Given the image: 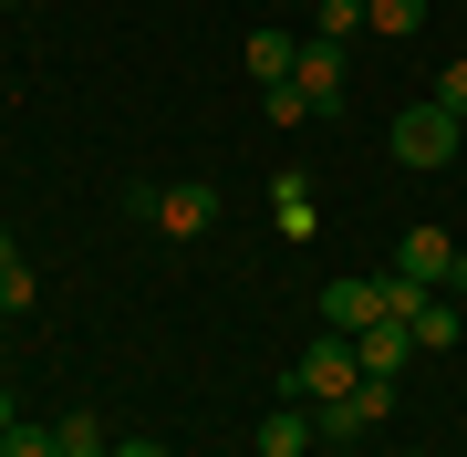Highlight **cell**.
Masks as SVG:
<instances>
[{
    "instance_id": "cell-1",
    "label": "cell",
    "mask_w": 467,
    "mask_h": 457,
    "mask_svg": "<svg viewBox=\"0 0 467 457\" xmlns=\"http://www.w3.org/2000/svg\"><path fill=\"white\" fill-rule=\"evenodd\" d=\"M384 146H395L405 167H447V156L467 146V125H457V115H436V104H405V115L384 125Z\"/></svg>"
},
{
    "instance_id": "cell-2",
    "label": "cell",
    "mask_w": 467,
    "mask_h": 457,
    "mask_svg": "<svg viewBox=\"0 0 467 457\" xmlns=\"http://www.w3.org/2000/svg\"><path fill=\"white\" fill-rule=\"evenodd\" d=\"M353 385H364V364H353V343H343V333H312V343H301V364H291V385H281V395H322V406H333V395H353Z\"/></svg>"
},
{
    "instance_id": "cell-3",
    "label": "cell",
    "mask_w": 467,
    "mask_h": 457,
    "mask_svg": "<svg viewBox=\"0 0 467 457\" xmlns=\"http://www.w3.org/2000/svg\"><path fill=\"white\" fill-rule=\"evenodd\" d=\"M395 271L426 281V291H467V250H457L447 229H405V239H395Z\"/></svg>"
},
{
    "instance_id": "cell-4",
    "label": "cell",
    "mask_w": 467,
    "mask_h": 457,
    "mask_svg": "<svg viewBox=\"0 0 467 457\" xmlns=\"http://www.w3.org/2000/svg\"><path fill=\"white\" fill-rule=\"evenodd\" d=\"M146 229H167V239H208V229H218V187H198V177L156 187V219H146Z\"/></svg>"
},
{
    "instance_id": "cell-5",
    "label": "cell",
    "mask_w": 467,
    "mask_h": 457,
    "mask_svg": "<svg viewBox=\"0 0 467 457\" xmlns=\"http://www.w3.org/2000/svg\"><path fill=\"white\" fill-rule=\"evenodd\" d=\"M291 94H301V115H343V42H301Z\"/></svg>"
},
{
    "instance_id": "cell-6",
    "label": "cell",
    "mask_w": 467,
    "mask_h": 457,
    "mask_svg": "<svg viewBox=\"0 0 467 457\" xmlns=\"http://www.w3.org/2000/svg\"><path fill=\"white\" fill-rule=\"evenodd\" d=\"M374 322H384V291L374 281H333V291H322V333H374Z\"/></svg>"
},
{
    "instance_id": "cell-7",
    "label": "cell",
    "mask_w": 467,
    "mask_h": 457,
    "mask_svg": "<svg viewBox=\"0 0 467 457\" xmlns=\"http://www.w3.org/2000/svg\"><path fill=\"white\" fill-rule=\"evenodd\" d=\"M384 406H395V385H374V374H364V385H353V395H333V406H322L312 426H322V437H364Z\"/></svg>"
},
{
    "instance_id": "cell-8",
    "label": "cell",
    "mask_w": 467,
    "mask_h": 457,
    "mask_svg": "<svg viewBox=\"0 0 467 457\" xmlns=\"http://www.w3.org/2000/svg\"><path fill=\"white\" fill-rule=\"evenodd\" d=\"M239 73H250L260 94L291 84V73H301V42H291V32H250V42H239Z\"/></svg>"
},
{
    "instance_id": "cell-9",
    "label": "cell",
    "mask_w": 467,
    "mask_h": 457,
    "mask_svg": "<svg viewBox=\"0 0 467 457\" xmlns=\"http://www.w3.org/2000/svg\"><path fill=\"white\" fill-rule=\"evenodd\" d=\"M405 354H416V333H405V322H374V333H353V364H364L374 385H395Z\"/></svg>"
},
{
    "instance_id": "cell-10",
    "label": "cell",
    "mask_w": 467,
    "mask_h": 457,
    "mask_svg": "<svg viewBox=\"0 0 467 457\" xmlns=\"http://www.w3.org/2000/svg\"><path fill=\"white\" fill-rule=\"evenodd\" d=\"M312 437H322V426H312V406H270V416H260V457H301Z\"/></svg>"
},
{
    "instance_id": "cell-11",
    "label": "cell",
    "mask_w": 467,
    "mask_h": 457,
    "mask_svg": "<svg viewBox=\"0 0 467 457\" xmlns=\"http://www.w3.org/2000/svg\"><path fill=\"white\" fill-rule=\"evenodd\" d=\"M270 219H281V239H312L322 208H312V187H301V177H270Z\"/></svg>"
},
{
    "instance_id": "cell-12",
    "label": "cell",
    "mask_w": 467,
    "mask_h": 457,
    "mask_svg": "<svg viewBox=\"0 0 467 457\" xmlns=\"http://www.w3.org/2000/svg\"><path fill=\"white\" fill-rule=\"evenodd\" d=\"M52 447L63 457H115V437H104L94 416H52Z\"/></svg>"
},
{
    "instance_id": "cell-13",
    "label": "cell",
    "mask_w": 467,
    "mask_h": 457,
    "mask_svg": "<svg viewBox=\"0 0 467 457\" xmlns=\"http://www.w3.org/2000/svg\"><path fill=\"white\" fill-rule=\"evenodd\" d=\"M426 21V0H364V32H384V42H405Z\"/></svg>"
},
{
    "instance_id": "cell-14",
    "label": "cell",
    "mask_w": 467,
    "mask_h": 457,
    "mask_svg": "<svg viewBox=\"0 0 467 457\" xmlns=\"http://www.w3.org/2000/svg\"><path fill=\"white\" fill-rule=\"evenodd\" d=\"M374 291H384V322H416V312L436 302V291H426V281H405V271H384Z\"/></svg>"
},
{
    "instance_id": "cell-15",
    "label": "cell",
    "mask_w": 467,
    "mask_h": 457,
    "mask_svg": "<svg viewBox=\"0 0 467 457\" xmlns=\"http://www.w3.org/2000/svg\"><path fill=\"white\" fill-rule=\"evenodd\" d=\"M405 333H416V343H426V354H447V343H457V302H426L416 322H405Z\"/></svg>"
},
{
    "instance_id": "cell-16",
    "label": "cell",
    "mask_w": 467,
    "mask_h": 457,
    "mask_svg": "<svg viewBox=\"0 0 467 457\" xmlns=\"http://www.w3.org/2000/svg\"><path fill=\"white\" fill-rule=\"evenodd\" d=\"M426 104H436V115H457V125H467V52H457L447 73H436V94H426Z\"/></svg>"
},
{
    "instance_id": "cell-17",
    "label": "cell",
    "mask_w": 467,
    "mask_h": 457,
    "mask_svg": "<svg viewBox=\"0 0 467 457\" xmlns=\"http://www.w3.org/2000/svg\"><path fill=\"white\" fill-rule=\"evenodd\" d=\"M0 457H63V447H52V426H32V416H21L11 437H0Z\"/></svg>"
},
{
    "instance_id": "cell-18",
    "label": "cell",
    "mask_w": 467,
    "mask_h": 457,
    "mask_svg": "<svg viewBox=\"0 0 467 457\" xmlns=\"http://www.w3.org/2000/svg\"><path fill=\"white\" fill-rule=\"evenodd\" d=\"M343 32H364V0H322V32L312 42H343Z\"/></svg>"
},
{
    "instance_id": "cell-19",
    "label": "cell",
    "mask_w": 467,
    "mask_h": 457,
    "mask_svg": "<svg viewBox=\"0 0 467 457\" xmlns=\"http://www.w3.org/2000/svg\"><path fill=\"white\" fill-rule=\"evenodd\" d=\"M42 302V281H32V260H21V271H0V312H32Z\"/></svg>"
},
{
    "instance_id": "cell-20",
    "label": "cell",
    "mask_w": 467,
    "mask_h": 457,
    "mask_svg": "<svg viewBox=\"0 0 467 457\" xmlns=\"http://www.w3.org/2000/svg\"><path fill=\"white\" fill-rule=\"evenodd\" d=\"M115 457H167V437H115Z\"/></svg>"
},
{
    "instance_id": "cell-21",
    "label": "cell",
    "mask_w": 467,
    "mask_h": 457,
    "mask_svg": "<svg viewBox=\"0 0 467 457\" xmlns=\"http://www.w3.org/2000/svg\"><path fill=\"white\" fill-rule=\"evenodd\" d=\"M0 271H21V239H11V229H0Z\"/></svg>"
},
{
    "instance_id": "cell-22",
    "label": "cell",
    "mask_w": 467,
    "mask_h": 457,
    "mask_svg": "<svg viewBox=\"0 0 467 457\" xmlns=\"http://www.w3.org/2000/svg\"><path fill=\"white\" fill-rule=\"evenodd\" d=\"M11 426H21V406H11V385H0V437H11Z\"/></svg>"
}]
</instances>
